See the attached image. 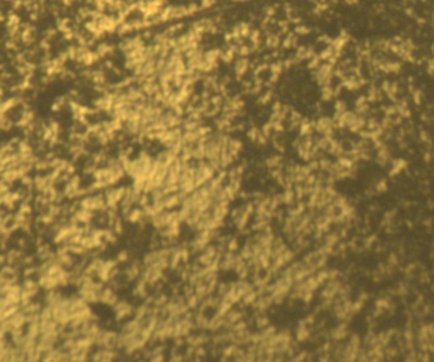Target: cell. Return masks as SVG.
Segmentation results:
<instances>
[{"label":"cell","instance_id":"6da1fadb","mask_svg":"<svg viewBox=\"0 0 434 362\" xmlns=\"http://www.w3.org/2000/svg\"><path fill=\"white\" fill-rule=\"evenodd\" d=\"M226 250L232 253H236L239 250V241L236 238H229V241L226 243Z\"/></svg>","mask_w":434,"mask_h":362},{"label":"cell","instance_id":"7a4b0ae2","mask_svg":"<svg viewBox=\"0 0 434 362\" xmlns=\"http://www.w3.org/2000/svg\"><path fill=\"white\" fill-rule=\"evenodd\" d=\"M116 261L118 262V263H126V262L128 261V252H127V250H121V252H119L118 254H117Z\"/></svg>","mask_w":434,"mask_h":362}]
</instances>
